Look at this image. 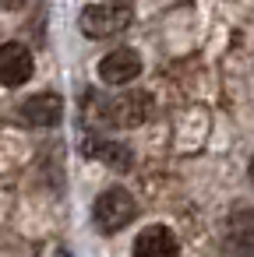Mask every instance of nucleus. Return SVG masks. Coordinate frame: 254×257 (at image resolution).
Masks as SVG:
<instances>
[{"label":"nucleus","mask_w":254,"mask_h":257,"mask_svg":"<svg viewBox=\"0 0 254 257\" xmlns=\"http://www.w3.org/2000/svg\"><path fill=\"white\" fill-rule=\"evenodd\" d=\"M36 64H32V53L29 46L22 43H0V85L8 88H18L32 78Z\"/></svg>","instance_id":"423d86ee"},{"label":"nucleus","mask_w":254,"mask_h":257,"mask_svg":"<svg viewBox=\"0 0 254 257\" xmlns=\"http://www.w3.org/2000/svg\"><path fill=\"white\" fill-rule=\"evenodd\" d=\"M99 116L110 120L113 127H124V131L141 127V123L152 116V95H148V92H124V95L103 102V113H99Z\"/></svg>","instance_id":"7ed1b4c3"},{"label":"nucleus","mask_w":254,"mask_h":257,"mask_svg":"<svg viewBox=\"0 0 254 257\" xmlns=\"http://www.w3.org/2000/svg\"><path fill=\"white\" fill-rule=\"evenodd\" d=\"M0 4H4L8 11H18V8H25V4H29V0H0Z\"/></svg>","instance_id":"9d476101"},{"label":"nucleus","mask_w":254,"mask_h":257,"mask_svg":"<svg viewBox=\"0 0 254 257\" xmlns=\"http://www.w3.org/2000/svg\"><path fill=\"white\" fill-rule=\"evenodd\" d=\"M247 173H250V180H254V159H250V166H247Z\"/></svg>","instance_id":"9b49d317"},{"label":"nucleus","mask_w":254,"mask_h":257,"mask_svg":"<svg viewBox=\"0 0 254 257\" xmlns=\"http://www.w3.org/2000/svg\"><path fill=\"white\" fill-rule=\"evenodd\" d=\"M219 257H254V211L243 208L229 218Z\"/></svg>","instance_id":"39448f33"},{"label":"nucleus","mask_w":254,"mask_h":257,"mask_svg":"<svg viewBox=\"0 0 254 257\" xmlns=\"http://www.w3.org/2000/svg\"><path fill=\"white\" fill-rule=\"evenodd\" d=\"M18 116L32 127H53L64 116V99L53 95V92H39V95H32L18 106Z\"/></svg>","instance_id":"0eeeda50"},{"label":"nucleus","mask_w":254,"mask_h":257,"mask_svg":"<svg viewBox=\"0 0 254 257\" xmlns=\"http://www.w3.org/2000/svg\"><path fill=\"white\" fill-rule=\"evenodd\" d=\"M141 74V53L131 46H117L99 60V81L103 85H131Z\"/></svg>","instance_id":"20e7f679"},{"label":"nucleus","mask_w":254,"mask_h":257,"mask_svg":"<svg viewBox=\"0 0 254 257\" xmlns=\"http://www.w3.org/2000/svg\"><path fill=\"white\" fill-rule=\"evenodd\" d=\"M134 257H180V239L166 225H148L134 239Z\"/></svg>","instance_id":"6e6552de"},{"label":"nucleus","mask_w":254,"mask_h":257,"mask_svg":"<svg viewBox=\"0 0 254 257\" xmlns=\"http://www.w3.org/2000/svg\"><path fill=\"white\" fill-rule=\"evenodd\" d=\"M81 152L85 155H92V159H99V162H106L113 173H124V169H131V148L127 145H117V141H110V138H89V145H81Z\"/></svg>","instance_id":"1a4fd4ad"},{"label":"nucleus","mask_w":254,"mask_h":257,"mask_svg":"<svg viewBox=\"0 0 254 257\" xmlns=\"http://www.w3.org/2000/svg\"><path fill=\"white\" fill-rule=\"evenodd\" d=\"M131 25V11L124 4H89L78 18V29L89 36V39H110V36H120L124 29Z\"/></svg>","instance_id":"f03ea898"},{"label":"nucleus","mask_w":254,"mask_h":257,"mask_svg":"<svg viewBox=\"0 0 254 257\" xmlns=\"http://www.w3.org/2000/svg\"><path fill=\"white\" fill-rule=\"evenodd\" d=\"M110 4H127V0H110Z\"/></svg>","instance_id":"f8f14e48"},{"label":"nucleus","mask_w":254,"mask_h":257,"mask_svg":"<svg viewBox=\"0 0 254 257\" xmlns=\"http://www.w3.org/2000/svg\"><path fill=\"white\" fill-rule=\"evenodd\" d=\"M138 215V201L131 197V190L124 187H106L99 197H96V208H92V218L103 232H117L124 229L127 222H134Z\"/></svg>","instance_id":"f257e3e1"}]
</instances>
